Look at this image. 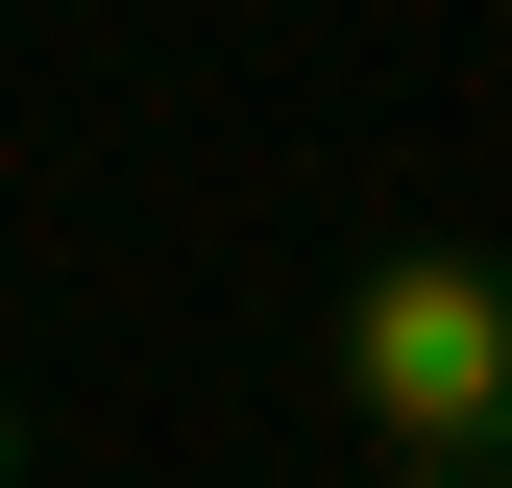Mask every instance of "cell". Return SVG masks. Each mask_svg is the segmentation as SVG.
<instances>
[{
  "instance_id": "1",
  "label": "cell",
  "mask_w": 512,
  "mask_h": 488,
  "mask_svg": "<svg viewBox=\"0 0 512 488\" xmlns=\"http://www.w3.org/2000/svg\"><path fill=\"white\" fill-rule=\"evenodd\" d=\"M317 391H342V440L391 464V488H464V464H512V244H464V220H391L342 293H317Z\"/></svg>"
},
{
  "instance_id": "2",
  "label": "cell",
  "mask_w": 512,
  "mask_h": 488,
  "mask_svg": "<svg viewBox=\"0 0 512 488\" xmlns=\"http://www.w3.org/2000/svg\"><path fill=\"white\" fill-rule=\"evenodd\" d=\"M0 488H25V415H0Z\"/></svg>"
},
{
  "instance_id": "3",
  "label": "cell",
  "mask_w": 512,
  "mask_h": 488,
  "mask_svg": "<svg viewBox=\"0 0 512 488\" xmlns=\"http://www.w3.org/2000/svg\"><path fill=\"white\" fill-rule=\"evenodd\" d=\"M464 488H512V464H464Z\"/></svg>"
}]
</instances>
